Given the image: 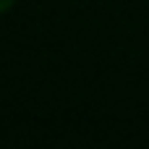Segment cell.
<instances>
[{
    "instance_id": "obj_1",
    "label": "cell",
    "mask_w": 149,
    "mask_h": 149,
    "mask_svg": "<svg viewBox=\"0 0 149 149\" xmlns=\"http://www.w3.org/2000/svg\"><path fill=\"white\" fill-rule=\"evenodd\" d=\"M13 3L16 0H0V13H5L8 8H13Z\"/></svg>"
}]
</instances>
